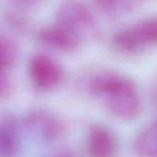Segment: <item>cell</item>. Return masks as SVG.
<instances>
[{
    "label": "cell",
    "mask_w": 157,
    "mask_h": 157,
    "mask_svg": "<svg viewBox=\"0 0 157 157\" xmlns=\"http://www.w3.org/2000/svg\"><path fill=\"white\" fill-rule=\"evenodd\" d=\"M88 88L120 120L132 121L142 111V100L135 83L115 71L103 70L95 74L89 80Z\"/></svg>",
    "instance_id": "cell-1"
},
{
    "label": "cell",
    "mask_w": 157,
    "mask_h": 157,
    "mask_svg": "<svg viewBox=\"0 0 157 157\" xmlns=\"http://www.w3.org/2000/svg\"><path fill=\"white\" fill-rule=\"evenodd\" d=\"M156 40V18L148 17L117 32L112 38V44L121 53L134 55L154 46Z\"/></svg>",
    "instance_id": "cell-2"
},
{
    "label": "cell",
    "mask_w": 157,
    "mask_h": 157,
    "mask_svg": "<svg viewBox=\"0 0 157 157\" xmlns=\"http://www.w3.org/2000/svg\"><path fill=\"white\" fill-rule=\"evenodd\" d=\"M23 126L31 137L42 144L59 141L68 130L67 122L63 118L46 109L29 112L23 120Z\"/></svg>",
    "instance_id": "cell-3"
},
{
    "label": "cell",
    "mask_w": 157,
    "mask_h": 157,
    "mask_svg": "<svg viewBox=\"0 0 157 157\" xmlns=\"http://www.w3.org/2000/svg\"><path fill=\"white\" fill-rule=\"evenodd\" d=\"M55 23L75 32L83 39L98 35V27L95 17L80 0L63 2L56 12Z\"/></svg>",
    "instance_id": "cell-4"
},
{
    "label": "cell",
    "mask_w": 157,
    "mask_h": 157,
    "mask_svg": "<svg viewBox=\"0 0 157 157\" xmlns=\"http://www.w3.org/2000/svg\"><path fill=\"white\" fill-rule=\"evenodd\" d=\"M29 75L33 86L49 91L62 84L65 77L63 67L52 57L44 53H35L29 61Z\"/></svg>",
    "instance_id": "cell-5"
},
{
    "label": "cell",
    "mask_w": 157,
    "mask_h": 157,
    "mask_svg": "<svg viewBox=\"0 0 157 157\" xmlns=\"http://www.w3.org/2000/svg\"><path fill=\"white\" fill-rule=\"evenodd\" d=\"M37 39L41 44L64 52H76L83 44L82 37L56 23L40 29L37 34Z\"/></svg>",
    "instance_id": "cell-6"
},
{
    "label": "cell",
    "mask_w": 157,
    "mask_h": 157,
    "mask_svg": "<svg viewBox=\"0 0 157 157\" xmlns=\"http://www.w3.org/2000/svg\"><path fill=\"white\" fill-rule=\"evenodd\" d=\"M119 141L107 126L95 124L90 127L86 138V152L89 157H116L119 154Z\"/></svg>",
    "instance_id": "cell-7"
},
{
    "label": "cell",
    "mask_w": 157,
    "mask_h": 157,
    "mask_svg": "<svg viewBox=\"0 0 157 157\" xmlns=\"http://www.w3.org/2000/svg\"><path fill=\"white\" fill-rule=\"evenodd\" d=\"M19 125L10 112L0 115V157H16L20 150Z\"/></svg>",
    "instance_id": "cell-8"
},
{
    "label": "cell",
    "mask_w": 157,
    "mask_h": 157,
    "mask_svg": "<svg viewBox=\"0 0 157 157\" xmlns=\"http://www.w3.org/2000/svg\"><path fill=\"white\" fill-rule=\"evenodd\" d=\"M156 124L154 122L140 131L133 141V152L137 157H157Z\"/></svg>",
    "instance_id": "cell-9"
},
{
    "label": "cell",
    "mask_w": 157,
    "mask_h": 157,
    "mask_svg": "<svg viewBox=\"0 0 157 157\" xmlns=\"http://www.w3.org/2000/svg\"><path fill=\"white\" fill-rule=\"evenodd\" d=\"M19 50L17 42L0 29V68L8 69L17 61Z\"/></svg>",
    "instance_id": "cell-10"
},
{
    "label": "cell",
    "mask_w": 157,
    "mask_h": 157,
    "mask_svg": "<svg viewBox=\"0 0 157 157\" xmlns=\"http://www.w3.org/2000/svg\"><path fill=\"white\" fill-rule=\"evenodd\" d=\"M5 18L6 23L16 31L26 32L29 29V22L20 11H8L6 14Z\"/></svg>",
    "instance_id": "cell-11"
},
{
    "label": "cell",
    "mask_w": 157,
    "mask_h": 157,
    "mask_svg": "<svg viewBox=\"0 0 157 157\" xmlns=\"http://www.w3.org/2000/svg\"><path fill=\"white\" fill-rule=\"evenodd\" d=\"M97 8L105 15L114 16L121 8L120 0H93Z\"/></svg>",
    "instance_id": "cell-12"
},
{
    "label": "cell",
    "mask_w": 157,
    "mask_h": 157,
    "mask_svg": "<svg viewBox=\"0 0 157 157\" xmlns=\"http://www.w3.org/2000/svg\"><path fill=\"white\" fill-rule=\"evenodd\" d=\"M13 91V83L7 70L0 68V99L7 98Z\"/></svg>",
    "instance_id": "cell-13"
},
{
    "label": "cell",
    "mask_w": 157,
    "mask_h": 157,
    "mask_svg": "<svg viewBox=\"0 0 157 157\" xmlns=\"http://www.w3.org/2000/svg\"><path fill=\"white\" fill-rule=\"evenodd\" d=\"M16 7L20 10L31 9L41 6L45 0H9Z\"/></svg>",
    "instance_id": "cell-14"
},
{
    "label": "cell",
    "mask_w": 157,
    "mask_h": 157,
    "mask_svg": "<svg viewBox=\"0 0 157 157\" xmlns=\"http://www.w3.org/2000/svg\"><path fill=\"white\" fill-rule=\"evenodd\" d=\"M122 9L132 10L141 5H143L146 0H120Z\"/></svg>",
    "instance_id": "cell-15"
},
{
    "label": "cell",
    "mask_w": 157,
    "mask_h": 157,
    "mask_svg": "<svg viewBox=\"0 0 157 157\" xmlns=\"http://www.w3.org/2000/svg\"><path fill=\"white\" fill-rule=\"evenodd\" d=\"M48 157H78V155L75 152L69 149H63V150L54 152L53 154H52Z\"/></svg>",
    "instance_id": "cell-16"
}]
</instances>
